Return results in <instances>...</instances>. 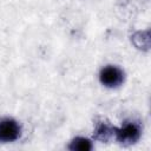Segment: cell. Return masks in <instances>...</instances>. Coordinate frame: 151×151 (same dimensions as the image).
<instances>
[{"label": "cell", "instance_id": "6da1fadb", "mask_svg": "<svg viewBox=\"0 0 151 151\" xmlns=\"http://www.w3.org/2000/svg\"><path fill=\"white\" fill-rule=\"evenodd\" d=\"M20 136L19 124L11 118L0 120V142H13Z\"/></svg>", "mask_w": 151, "mask_h": 151}, {"label": "cell", "instance_id": "7a4b0ae2", "mask_svg": "<svg viewBox=\"0 0 151 151\" xmlns=\"http://www.w3.org/2000/svg\"><path fill=\"white\" fill-rule=\"evenodd\" d=\"M100 83L107 87H116L123 81V72L116 66H106L99 73Z\"/></svg>", "mask_w": 151, "mask_h": 151}, {"label": "cell", "instance_id": "3957f363", "mask_svg": "<svg viewBox=\"0 0 151 151\" xmlns=\"http://www.w3.org/2000/svg\"><path fill=\"white\" fill-rule=\"evenodd\" d=\"M117 138L122 143H133L140 134L139 126L134 123H126L124 126L117 130Z\"/></svg>", "mask_w": 151, "mask_h": 151}, {"label": "cell", "instance_id": "277c9868", "mask_svg": "<svg viewBox=\"0 0 151 151\" xmlns=\"http://www.w3.org/2000/svg\"><path fill=\"white\" fill-rule=\"evenodd\" d=\"M91 147H92L91 142L83 137H77L76 139H73V142L70 145L71 150H78V151H86L90 150Z\"/></svg>", "mask_w": 151, "mask_h": 151}, {"label": "cell", "instance_id": "5b68a950", "mask_svg": "<svg viewBox=\"0 0 151 151\" xmlns=\"http://www.w3.org/2000/svg\"><path fill=\"white\" fill-rule=\"evenodd\" d=\"M97 134H98V137L106 139V137L110 134V130L105 124H100L99 127L97 129Z\"/></svg>", "mask_w": 151, "mask_h": 151}]
</instances>
